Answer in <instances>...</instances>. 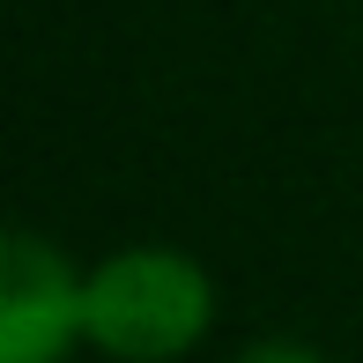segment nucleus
<instances>
[{
	"label": "nucleus",
	"instance_id": "1",
	"mask_svg": "<svg viewBox=\"0 0 363 363\" xmlns=\"http://www.w3.org/2000/svg\"><path fill=\"white\" fill-rule=\"evenodd\" d=\"M216 326V274L186 245H119L89 267V349L104 363H178Z\"/></svg>",
	"mask_w": 363,
	"mask_h": 363
},
{
	"label": "nucleus",
	"instance_id": "2",
	"mask_svg": "<svg viewBox=\"0 0 363 363\" xmlns=\"http://www.w3.org/2000/svg\"><path fill=\"white\" fill-rule=\"evenodd\" d=\"M89 349V267L45 230L0 238V363H67Z\"/></svg>",
	"mask_w": 363,
	"mask_h": 363
},
{
	"label": "nucleus",
	"instance_id": "3",
	"mask_svg": "<svg viewBox=\"0 0 363 363\" xmlns=\"http://www.w3.org/2000/svg\"><path fill=\"white\" fill-rule=\"evenodd\" d=\"M230 363H334V356H319L311 341H252V349H238Z\"/></svg>",
	"mask_w": 363,
	"mask_h": 363
}]
</instances>
